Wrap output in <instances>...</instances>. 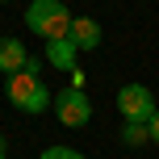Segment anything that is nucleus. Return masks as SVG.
Here are the masks:
<instances>
[{
	"label": "nucleus",
	"instance_id": "nucleus-1",
	"mask_svg": "<svg viewBox=\"0 0 159 159\" xmlns=\"http://www.w3.org/2000/svg\"><path fill=\"white\" fill-rule=\"evenodd\" d=\"M25 25H30L38 38H67V30H71V13H67L63 0H34L30 13H25Z\"/></svg>",
	"mask_w": 159,
	"mask_h": 159
},
{
	"label": "nucleus",
	"instance_id": "nucleus-7",
	"mask_svg": "<svg viewBox=\"0 0 159 159\" xmlns=\"http://www.w3.org/2000/svg\"><path fill=\"white\" fill-rule=\"evenodd\" d=\"M75 42L71 38H50L46 42V63L50 67H59V71H75Z\"/></svg>",
	"mask_w": 159,
	"mask_h": 159
},
{
	"label": "nucleus",
	"instance_id": "nucleus-10",
	"mask_svg": "<svg viewBox=\"0 0 159 159\" xmlns=\"http://www.w3.org/2000/svg\"><path fill=\"white\" fill-rule=\"evenodd\" d=\"M147 130H151V143H159V109L151 113V121H147Z\"/></svg>",
	"mask_w": 159,
	"mask_h": 159
},
{
	"label": "nucleus",
	"instance_id": "nucleus-4",
	"mask_svg": "<svg viewBox=\"0 0 159 159\" xmlns=\"http://www.w3.org/2000/svg\"><path fill=\"white\" fill-rule=\"evenodd\" d=\"M117 113L126 121H151L155 113V96L147 84H121L117 88Z\"/></svg>",
	"mask_w": 159,
	"mask_h": 159
},
{
	"label": "nucleus",
	"instance_id": "nucleus-11",
	"mask_svg": "<svg viewBox=\"0 0 159 159\" xmlns=\"http://www.w3.org/2000/svg\"><path fill=\"white\" fill-rule=\"evenodd\" d=\"M0 159H4V138H0Z\"/></svg>",
	"mask_w": 159,
	"mask_h": 159
},
{
	"label": "nucleus",
	"instance_id": "nucleus-12",
	"mask_svg": "<svg viewBox=\"0 0 159 159\" xmlns=\"http://www.w3.org/2000/svg\"><path fill=\"white\" fill-rule=\"evenodd\" d=\"M0 4H4V0H0Z\"/></svg>",
	"mask_w": 159,
	"mask_h": 159
},
{
	"label": "nucleus",
	"instance_id": "nucleus-9",
	"mask_svg": "<svg viewBox=\"0 0 159 159\" xmlns=\"http://www.w3.org/2000/svg\"><path fill=\"white\" fill-rule=\"evenodd\" d=\"M38 159H84V155H80L75 147H46Z\"/></svg>",
	"mask_w": 159,
	"mask_h": 159
},
{
	"label": "nucleus",
	"instance_id": "nucleus-8",
	"mask_svg": "<svg viewBox=\"0 0 159 159\" xmlns=\"http://www.w3.org/2000/svg\"><path fill=\"white\" fill-rule=\"evenodd\" d=\"M147 138H151L147 121H126V126H121V143L126 147H138V143H147Z\"/></svg>",
	"mask_w": 159,
	"mask_h": 159
},
{
	"label": "nucleus",
	"instance_id": "nucleus-5",
	"mask_svg": "<svg viewBox=\"0 0 159 159\" xmlns=\"http://www.w3.org/2000/svg\"><path fill=\"white\" fill-rule=\"evenodd\" d=\"M25 63H30L25 42L21 38H0V71H4V75H17V71H25Z\"/></svg>",
	"mask_w": 159,
	"mask_h": 159
},
{
	"label": "nucleus",
	"instance_id": "nucleus-3",
	"mask_svg": "<svg viewBox=\"0 0 159 159\" xmlns=\"http://www.w3.org/2000/svg\"><path fill=\"white\" fill-rule=\"evenodd\" d=\"M50 109L59 113V126L67 130H80L92 121V101H88V92H80V88H59L55 101H50Z\"/></svg>",
	"mask_w": 159,
	"mask_h": 159
},
{
	"label": "nucleus",
	"instance_id": "nucleus-2",
	"mask_svg": "<svg viewBox=\"0 0 159 159\" xmlns=\"http://www.w3.org/2000/svg\"><path fill=\"white\" fill-rule=\"evenodd\" d=\"M50 101H55V92H50L38 75H30V71L8 75V105H13V109H21V113H46Z\"/></svg>",
	"mask_w": 159,
	"mask_h": 159
},
{
	"label": "nucleus",
	"instance_id": "nucleus-6",
	"mask_svg": "<svg viewBox=\"0 0 159 159\" xmlns=\"http://www.w3.org/2000/svg\"><path fill=\"white\" fill-rule=\"evenodd\" d=\"M67 38L75 42V50H96V46H101V25H96L92 17H71Z\"/></svg>",
	"mask_w": 159,
	"mask_h": 159
}]
</instances>
